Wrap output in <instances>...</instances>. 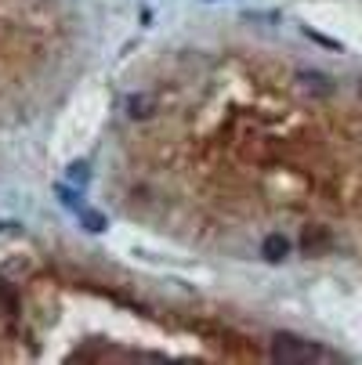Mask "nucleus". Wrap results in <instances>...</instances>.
Segmentation results:
<instances>
[{
	"instance_id": "nucleus-1",
	"label": "nucleus",
	"mask_w": 362,
	"mask_h": 365,
	"mask_svg": "<svg viewBox=\"0 0 362 365\" xmlns=\"http://www.w3.org/2000/svg\"><path fill=\"white\" fill-rule=\"evenodd\" d=\"M268 351H272L276 361H286V365H301V361H319V358H326L323 347H316L312 340H304V336H293V333H276Z\"/></svg>"
},
{
	"instance_id": "nucleus-2",
	"label": "nucleus",
	"mask_w": 362,
	"mask_h": 365,
	"mask_svg": "<svg viewBox=\"0 0 362 365\" xmlns=\"http://www.w3.org/2000/svg\"><path fill=\"white\" fill-rule=\"evenodd\" d=\"M330 242H333V235H330L326 225H304V232H301V250H304L308 257H323V253L330 250Z\"/></svg>"
},
{
	"instance_id": "nucleus-3",
	"label": "nucleus",
	"mask_w": 362,
	"mask_h": 365,
	"mask_svg": "<svg viewBox=\"0 0 362 365\" xmlns=\"http://www.w3.org/2000/svg\"><path fill=\"white\" fill-rule=\"evenodd\" d=\"M156 109H160L156 94H145V91H141V94H131V98H127V109H124V113H127L131 120H152V116H156Z\"/></svg>"
},
{
	"instance_id": "nucleus-4",
	"label": "nucleus",
	"mask_w": 362,
	"mask_h": 365,
	"mask_svg": "<svg viewBox=\"0 0 362 365\" xmlns=\"http://www.w3.org/2000/svg\"><path fill=\"white\" fill-rule=\"evenodd\" d=\"M297 83H301V91L316 94V98L333 94V80H330V76H323V73H316V69H304V73H297Z\"/></svg>"
},
{
	"instance_id": "nucleus-5",
	"label": "nucleus",
	"mask_w": 362,
	"mask_h": 365,
	"mask_svg": "<svg viewBox=\"0 0 362 365\" xmlns=\"http://www.w3.org/2000/svg\"><path fill=\"white\" fill-rule=\"evenodd\" d=\"M286 250H290L286 235H268V239H265V246H261L265 260H283V257H286Z\"/></svg>"
},
{
	"instance_id": "nucleus-6",
	"label": "nucleus",
	"mask_w": 362,
	"mask_h": 365,
	"mask_svg": "<svg viewBox=\"0 0 362 365\" xmlns=\"http://www.w3.org/2000/svg\"><path fill=\"white\" fill-rule=\"evenodd\" d=\"M80 221H84L87 232H106V217L94 214V210H80Z\"/></svg>"
},
{
	"instance_id": "nucleus-7",
	"label": "nucleus",
	"mask_w": 362,
	"mask_h": 365,
	"mask_svg": "<svg viewBox=\"0 0 362 365\" xmlns=\"http://www.w3.org/2000/svg\"><path fill=\"white\" fill-rule=\"evenodd\" d=\"M308 36H312L316 43H323V47H333V51H341V43H337V40H330V36H323V33H316V29H308Z\"/></svg>"
}]
</instances>
